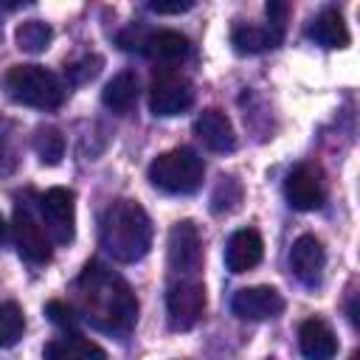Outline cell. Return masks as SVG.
Masks as SVG:
<instances>
[{
    "mask_svg": "<svg viewBox=\"0 0 360 360\" xmlns=\"http://www.w3.org/2000/svg\"><path fill=\"white\" fill-rule=\"evenodd\" d=\"M76 312L96 329L124 335L138 321V298L124 276L104 262H87L73 281Z\"/></svg>",
    "mask_w": 360,
    "mask_h": 360,
    "instance_id": "6da1fadb",
    "label": "cell"
},
{
    "mask_svg": "<svg viewBox=\"0 0 360 360\" xmlns=\"http://www.w3.org/2000/svg\"><path fill=\"white\" fill-rule=\"evenodd\" d=\"M98 239L115 262L135 264L152 248V219L138 200H115L101 214Z\"/></svg>",
    "mask_w": 360,
    "mask_h": 360,
    "instance_id": "7a4b0ae2",
    "label": "cell"
},
{
    "mask_svg": "<svg viewBox=\"0 0 360 360\" xmlns=\"http://www.w3.org/2000/svg\"><path fill=\"white\" fill-rule=\"evenodd\" d=\"M6 90L17 104L34 107V110H56L62 107L68 87L65 82L51 73L42 65H14L6 73Z\"/></svg>",
    "mask_w": 360,
    "mask_h": 360,
    "instance_id": "3957f363",
    "label": "cell"
},
{
    "mask_svg": "<svg viewBox=\"0 0 360 360\" xmlns=\"http://www.w3.org/2000/svg\"><path fill=\"white\" fill-rule=\"evenodd\" d=\"M149 183L166 194H194L202 186L205 163L191 146H177L149 163Z\"/></svg>",
    "mask_w": 360,
    "mask_h": 360,
    "instance_id": "277c9868",
    "label": "cell"
},
{
    "mask_svg": "<svg viewBox=\"0 0 360 360\" xmlns=\"http://www.w3.org/2000/svg\"><path fill=\"white\" fill-rule=\"evenodd\" d=\"M202 312H205V287L197 278L183 276L174 284H169V292H166V318H169V326L174 332L194 329L197 321L202 318Z\"/></svg>",
    "mask_w": 360,
    "mask_h": 360,
    "instance_id": "5b68a950",
    "label": "cell"
},
{
    "mask_svg": "<svg viewBox=\"0 0 360 360\" xmlns=\"http://www.w3.org/2000/svg\"><path fill=\"white\" fill-rule=\"evenodd\" d=\"M166 256L169 267L180 276H194L202 264V236L191 219H180L169 231L166 242Z\"/></svg>",
    "mask_w": 360,
    "mask_h": 360,
    "instance_id": "8992f818",
    "label": "cell"
},
{
    "mask_svg": "<svg viewBox=\"0 0 360 360\" xmlns=\"http://www.w3.org/2000/svg\"><path fill=\"white\" fill-rule=\"evenodd\" d=\"M11 236H14V248L17 253L31 262V264H45L51 262V239L45 233V228L34 219V214L25 205L14 208L11 217Z\"/></svg>",
    "mask_w": 360,
    "mask_h": 360,
    "instance_id": "52a82bcc",
    "label": "cell"
},
{
    "mask_svg": "<svg viewBox=\"0 0 360 360\" xmlns=\"http://www.w3.org/2000/svg\"><path fill=\"white\" fill-rule=\"evenodd\" d=\"M39 208L53 242L68 245L73 239V225H76V194L65 186H53L39 197Z\"/></svg>",
    "mask_w": 360,
    "mask_h": 360,
    "instance_id": "ba28073f",
    "label": "cell"
},
{
    "mask_svg": "<svg viewBox=\"0 0 360 360\" xmlns=\"http://www.w3.org/2000/svg\"><path fill=\"white\" fill-rule=\"evenodd\" d=\"M191 104H194V84L188 79H183V76L166 73V76L155 79L152 87H149V110L158 118L180 115Z\"/></svg>",
    "mask_w": 360,
    "mask_h": 360,
    "instance_id": "9c48e42d",
    "label": "cell"
},
{
    "mask_svg": "<svg viewBox=\"0 0 360 360\" xmlns=\"http://www.w3.org/2000/svg\"><path fill=\"white\" fill-rule=\"evenodd\" d=\"M284 197L295 211H318L326 200L323 174L312 163L295 166L284 180Z\"/></svg>",
    "mask_w": 360,
    "mask_h": 360,
    "instance_id": "30bf717a",
    "label": "cell"
},
{
    "mask_svg": "<svg viewBox=\"0 0 360 360\" xmlns=\"http://www.w3.org/2000/svg\"><path fill=\"white\" fill-rule=\"evenodd\" d=\"M231 312L242 321H270L284 312V295L276 287H242L231 298Z\"/></svg>",
    "mask_w": 360,
    "mask_h": 360,
    "instance_id": "8fae6325",
    "label": "cell"
},
{
    "mask_svg": "<svg viewBox=\"0 0 360 360\" xmlns=\"http://www.w3.org/2000/svg\"><path fill=\"white\" fill-rule=\"evenodd\" d=\"M323 267H326V253L321 239L312 233H301L290 248V270L301 284L315 287L323 278Z\"/></svg>",
    "mask_w": 360,
    "mask_h": 360,
    "instance_id": "7c38bea8",
    "label": "cell"
},
{
    "mask_svg": "<svg viewBox=\"0 0 360 360\" xmlns=\"http://www.w3.org/2000/svg\"><path fill=\"white\" fill-rule=\"evenodd\" d=\"M194 135L202 141L205 149L211 152H233L236 149V129L231 124V118L222 112V110H202L194 121Z\"/></svg>",
    "mask_w": 360,
    "mask_h": 360,
    "instance_id": "4fadbf2b",
    "label": "cell"
},
{
    "mask_svg": "<svg viewBox=\"0 0 360 360\" xmlns=\"http://www.w3.org/2000/svg\"><path fill=\"white\" fill-rule=\"evenodd\" d=\"M264 256V242L259 236V231L253 228H242V231H233L228 245H225V267L231 273H248L253 270Z\"/></svg>",
    "mask_w": 360,
    "mask_h": 360,
    "instance_id": "5bb4252c",
    "label": "cell"
},
{
    "mask_svg": "<svg viewBox=\"0 0 360 360\" xmlns=\"http://www.w3.org/2000/svg\"><path fill=\"white\" fill-rule=\"evenodd\" d=\"M298 349L309 360H329L338 354V338L321 318H309L298 326Z\"/></svg>",
    "mask_w": 360,
    "mask_h": 360,
    "instance_id": "9a60e30c",
    "label": "cell"
},
{
    "mask_svg": "<svg viewBox=\"0 0 360 360\" xmlns=\"http://www.w3.org/2000/svg\"><path fill=\"white\" fill-rule=\"evenodd\" d=\"M143 53L158 65H177L191 53V42L180 31H158L146 37Z\"/></svg>",
    "mask_w": 360,
    "mask_h": 360,
    "instance_id": "2e32d148",
    "label": "cell"
},
{
    "mask_svg": "<svg viewBox=\"0 0 360 360\" xmlns=\"http://www.w3.org/2000/svg\"><path fill=\"white\" fill-rule=\"evenodd\" d=\"M45 357L48 360H87V357H107V352L98 346V343H93V340H87L79 329L76 332H65L62 338H56V340H51L48 346H45Z\"/></svg>",
    "mask_w": 360,
    "mask_h": 360,
    "instance_id": "e0dca14e",
    "label": "cell"
},
{
    "mask_svg": "<svg viewBox=\"0 0 360 360\" xmlns=\"http://www.w3.org/2000/svg\"><path fill=\"white\" fill-rule=\"evenodd\" d=\"M101 101H104V107L112 110L115 115H127V112L135 107V101H138V76H135L132 70L115 73V76L104 84Z\"/></svg>",
    "mask_w": 360,
    "mask_h": 360,
    "instance_id": "ac0fdd59",
    "label": "cell"
},
{
    "mask_svg": "<svg viewBox=\"0 0 360 360\" xmlns=\"http://www.w3.org/2000/svg\"><path fill=\"white\" fill-rule=\"evenodd\" d=\"M321 48H329V51H335V48H346L349 45V25H346V20L338 14V11H332V8H326V11H321L315 20H312V25H309V31H307Z\"/></svg>",
    "mask_w": 360,
    "mask_h": 360,
    "instance_id": "d6986e66",
    "label": "cell"
},
{
    "mask_svg": "<svg viewBox=\"0 0 360 360\" xmlns=\"http://www.w3.org/2000/svg\"><path fill=\"white\" fill-rule=\"evenodd\" d=\"M281 39L264 25H248V22H236L233 31H231V45L236 53H262V51H270L276 48Z\"/></svg>",
    "mask_w": 360,
    "mask_h": 360,
    "instance_id": "ffe728a7",
    "label": "cell"
},
{
    "mask_svg": "<svg viewBox=\"0 0 360 360\" xmlns=\"http://www.w3.org/2000/svg\"><path fill=\"white\" fill-rule=\"evenodd\" d=\"M14 39H17V48L20 51H25V53H42V51H48L51 39H53V31L42 20H25V22L17 25Z\"/></svg>",
    "mask_w": 360,
    "mask_h": 360,
    "instance_id": "44dd1931",
    "label": "cell"
},
{
    "mask_svg": "<svg viewBox=\"0 0 360 360\" xmlns=\"http://www.w3.org/2000/svg\"><path fill=\"white\" fill-rule=\"evenodd\" d=\"M34 152L45 166H56L65 158V135L56 127H39L34 132Z\"/></svg>",
    "mask_w": 360,
    "mask_h": 360,
    "instance_id": "7402d4cb",
    "label": "cell"
},
{
    "mask_svg": "<svg viewBox=\"0 0 360 360\" xmlns=\"http://www.w3.org/2000/svg\"><path fill=\"white\" fill-rule=\"evenodd\" d=\"M22 332H25V315L20 304L14 301L0 304V349H11L14 343H20Z\"/></svg>",
    "mask_w": 360,
    "mask_h": 360,
    "instance_id": "603a6c76",
    "label": "cell"
},
{
    "mask_svg": "<svg viewBox=\"0 0 360 360\" xmlns=\"http://www.w3.org/2000/svg\"><path fill=\"white\" fill-rule=\"evenodd\" d=\"M242 202V186L236 177H219L214 194H211V211L214 214H231Z\"/></svg>",
    "mask_w": 360,
    "mask_h": 360,
    "instance_id": "cb8c5ba5",
    "label": "cell"
},
{
    "mask_svg": "<svg viewBox=\"0 0 360 360\" xmlns=\"http://www.w3.org/2000/svg\"><path fill=\"white\" fill-rule=\"evenodd\" d=\"M101 65H104V59L98 53H84L65 68V76L70 84H87L101 73Z\"/></svg>",
    "mask_w": 360,
    "mask_h": 360,
    "instance_id": "d4e9b609",
    "label": "cell"
},
{
    "mask_svg": "<svg viewBox=\"0 0 360 360\" xmlns=\"http://www.w3.org/2000/svg\"><path fill=\"white\" fill-rule=\"evenodd\" d=\"M45 315L62 332H76L79 329V321H82V315L76 312V307L68 304V301H48L45 304Z\"/></svg>",
    "mask_w": 360,
    "mask_h": 360,
    "instance_id": "484cf974",
    "label": "cell"
},
{
    "mask_svg": "<svg viewBox=\"0 0 360 360\" xmlns=\"http://www.w3.org/2000/svg\"><path fill=\"white\" fill-rule=\"evenodd\" d=\"M264 14H267V28L284 39L287 20H290V0H264Z\"/></svg>",
    "mask_w": 360,
    "mask_h": 360,
    "instance_id": "4316f807",
    "label": "cell"
},
{
    "mask_svg": "<svg viewBox=\"0 0 360 360\" xmlns=\"http://www.w3.org/2000/svg\"><path fill=\"white\" fill-rule=\"evenodd\" d=\"M197 0H149V8L155 14H163V17H174V14H186Z\"/></svg>",
    "mask_w": 360,
    "mask_h": 360,
    "instance_id": "83f0119b",
    "label": "cell"
},
{
    "mask_svg": "<svg viewBox=\"0 0 360 360\" xmlns=\"http://www.w3.org/2000/svg\"><path fill=\"white\" fill-rule=\"evenodd\" d=\"M146 37H149V34H143L141 28H127V31L118 34V45H121L124 51H143Z\"/></svg>",
    "mask_w": 360,
    "mask_h": 360,
    "instance_id": "f1b7e54d",
    "label": "cell"
},
{
    "mask_svg": "<svg viewBox=\"0 0 360 360\" xmlns=\"http://www.w3.org/2000/svg\"><path fill=\"white\" fill-rule=\"evenodd\" d=\"M34 0H0V8H6V11H17V8H22V6H31Z\"/></svg>",
    "mask_w": 360,
    "mask_h": 360,
    "instance_id": "f546056e",
    "label": "cell"
},
{
    "mask_svg": "<svg viewBox=\"0 0 360 360\" xmlns=\"http://www.w3.org/2000/svg\"><path fill=\"white\" fill-rule=\"evenodd\" d=\"M349 318H352V326L357 329V326H360V318H357V298H352V304H349Z\"/></svg>",
    "mask_w": 360,
    "mask_h": 360,
    "instance_id": "4dcf8cb0",
    "label": "cell"
},
{
    "mask_svg": "<svg viewBox=\"0 0 360 360\" xmlns=\"http://www.w3.org/2000/svg\"><path fill=\"white\" fill-rule=\"evenodd\" d=\"M6 231H8V228H6V219H3V214H0V242L6 239Z\"/></svg>",
    "mask_w": 360,
    "mask_h": 360,
    "instance_id": "1f68e13d",
    "label": "cell"
}]
</instances>
